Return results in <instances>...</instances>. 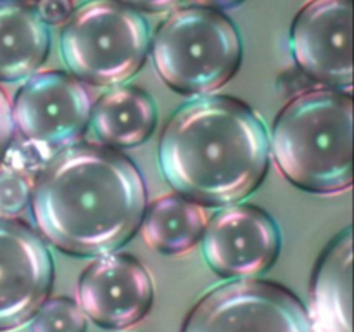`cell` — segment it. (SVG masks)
I'll return each mask as SVG.
<instances>
[{
    "label": "cell",
    "instance_id": "obj_1",
    "mask_svg": "<svg viewBox=\"0 0 354 332\" xmlns=\"http://www.w3.org/2000/svg\"><path fill=\"white\" fill-rule=\"evenodd\" d=\"M30 206L38 234L59 251L104 256L137 234L147 190L142 173L121 152L71 145L41 168Z\"/></svg>",
    "mask_w": 354,
    "mask_h": 332
},
{
    "label": "cell",
    "instance_id": "obj_2",
    "mask_svg": "<svg viewBox=\"0 0 354 332\" xmlns=\"http://www.w3.org/2000/svg\"><path fill=\"white\" fill-rule=\"evenodd\" d=\"M158 161L178 194L203 206H228L265 180L270 135L242 100L201 97L183 104L165 124Z\"/></svg>",
    "mask_w": 354,
    "mask_h": 332
},
{
    "label": "cell",
    "instance_id": "obj_3",
    "mask_svg": "<svg viewBox=\"0 0 354 332\" xmlns=\"http://www.w3.org/2000/svg\"><path fill=\"white\" fill-rule=\"evenodd\" d=\"M270 154L283 176L313 194H339L353 183V99L334 89L294 97L275 118Z\"/></svg>",
    "mask_w": 354,
    "mask_h": 332
},
{
    "label": "cell",
    "instance_id": "obj_4",
    "mask_svg": "<svg viewBox=\"0 0 354 332\" xmlns=\"http://www.w3.org/2000/svg\"><path fill=\"white\" fill-rule=\"evenodd\" d=\"M162 82L182 95H207L230 82L242 64V40L220 10L185 7L156 31L149 47Z\"/></svg>",
    "mask_w": 354,
    "mask_h": 332
},
{
    "label": "cell",
    "instance_id": "obj_5",
    "mask_svg": "<svg viewBox=\"0 0 354 332\" xmlns=\"http://www.w3.org/2000/svg\"><path fill=\"white\" fill-rule=\"evenodd\" d=\"M62 26V61L82 83L120 85L137 75L147 59V21L123 0H88Z\"/></svg>",
    "mask_w": 354,
    "mask_h": 332
},
{
    "label": "cell",
    "instance_id": "obj_6",
    "mask_svg": "<svg viewBox=\"0 0 354 332\" xmlns=\"http://www.w3.org/2000/svg\"><path fill=\"white\" fill-rule=\"evenodd\" d=\"M92 99L75 76L45 71L31 76L14 97V130L41 165L76 144L88 127Z\"/></svg>",
    "mask_w": 354,
    "mask_h": 332
},
{
    "label": "cell",
    "instance_id": "obj_7",
    "mask_svg": "<svg viewBox=\"0 0 354 332\" xmlns=\"http://www.w3.org/2000/svg\"><path fill=\"white\" fill-rule=\"evenodd\" d=\"M182 332H315L299 297L277 282L239 279L197 301Z\"/></svg>",
    "mask_w": 354,
    "mask_h": 332
},
{
    "label": "cell",
    "instance_id": "obj_8",
    "mask_svg": "<svg viewBox=\"0 0 354 332\" xmlns=\"http://www.w3.org/2000/svg\"><path fill=\"white\" fill-rule=\"evenodd\" d=\"M203 255L221 279H258L275 265L282 249L277 221L261 208L228 204L207 220Z\"/></svg>",
    "mask_w": 354,
    "mask_h": 332
},
{
    "label": "cell",
    "instance_id": "obj_9",
    "mask_svg": "<svg viewBox=\"0 0 354 332\" xmlns=\"http://www.w3.org/2000/svg\"><path fill=\"white\" fill-rule=\"evenodd\" d=\"M353 0H308L290 26L297 68L325 89L351 93Z\"/></svg>",
    "mask_w": 354,
    "mask_h": 332
},
{
    "label": "cell",
    "instance_id": "obj_10",
    "mask_svg": "<svg viewBox=\"0 0 354 332\" xmlns=\"http://www.w3.org/2000/svg\"><path fill=\"white\" fill-rule=\"evenodd\" d=\"M54 286V259L38 232L0 216V332L33 318Z\"/></svg>",
    "mask_w": 354,
    "mask_h": 332
},
{
    "label": "cell",
    "instance_id": "obj_11",
    "mask_svg": "<svg viewBox=\"0 0 354 332\" xmlns=\"http://www.w3.org/2000/svg\"><path fill=\"white\" fill-rule=\"evenodd\" d=\"M78 301L85 317L106 331H123L151 311L154 284L137 258L109 252L88 265L78 282Z\"/></svg>",
    "mask_w": 354,
    "mask_h": 332
},
{
    "label": "cell",
    "instance_id": "obj_12",
    "mask_svg": "<svg viewBox=\"0 0 354 332\" xmlns=\"http://www.w3.org/2000/svg\"><path fill=\"white\" fill-rule=\"evenodd\" d=\"M353 237L351 228L335 235L324 249L311 279V315L315 332H353Z\"/></svg>",
    "mask_w": 354,
    "mask_h": 332
},
{
    "label": "cell",
    "instance_id": "obj_13",
    "mask_svg": "<svg viewBox=\"0 0 354 332\" xmlns=\"http://www.w3.org/2000/svg\"><path fill=\"white\" fill-rule=\"evenodd\" d=\"M158 124V107L138 86L120 85L92 106L88 127L107 147L131 149L144 144Z\"/></svg>",
    "mask_w": 354,
    "mask_h": 332
},
{
    "label": "cell",
    "instance_id": "obj_14",
    "mask_svg": "<svg viewBox=\"0 0 354 332\" xmlns=\"http://www.w3.org/2000/svg\"><path fill=\"white\" fill-rule=\"evenodd\" d=\"M50 33L35 9L21 2L0 3V82L26 80L47 61Z\"/></svg>",
    "mask_w": 354,
    "mask_h": 332
},
{
    "label": "cell",
    "instance_id": "obj_15",
    "mask_svg": "<svg viewBox=\"0 0 354 332\" xmlns=\"http://www.w3.org/2000/svg\"><path fill=\"white\" fill-rule=\"evenodd\" d=\"M207 220L203 204L182 194H169L145 208L140 228L147 246L162 255L176 256L199 244Z\"/></svg>",
    "mask_w": 354,
    "mask_h": 332
},
{
    "label": "cell",
    "instance_id": "obj_16",
    "mask_svg": "<svg viewBox=\"0 0 354 332\" xmlns=\"http://www.w3.org/2000/svg\"><path fill=\"white\" fill-rule=\"evenodd\" d=\"M45 166V165H44ZM41 163L23 147L7 151L0 163V214L14 216L30 206Z\"/></svg>",
    "mask_w": 354,
    "mask_h": 332
},
{
    "label": "cell",
    "instance_id": "obj_17",
    "mask_svg": "<svg viewBox=\"0 0 354 332\" xmlns=\"http://www.w3.org/2000/svg\"><path fill=\"white\" fill-rule=\"evenodd\" d=\"M31 332H86V317L69 297H47L31 318Z\"/></svg>",
    "mask_w": 354,
    "mask_h": 332
},
{
    "label": "cell",
    "instance_id": "obj_18",
    "mask_svg": "<svg viewBox=\"0 0 354 332\" xmlns=\"http://www.w3.org/2000/svg\"><path fill=\"white\" fill-rule=\"evenodd\" d=\"M35 3V12L47 26H62L75 12L73 0H37Z\"/></svg>",
    "mask_w": 354,
    "mask_h": 332
},
{
    "label": "cell",
    "instance_id": "obj_19",
    "mask_svg": "<svg viewBox=\"0 0 354 332\" xmlns=\"http://www.w3.org/2000/svg\"><path fill=\"white\" fill-rule=\"evenodd\" d=\"M14 131L16 130H14L12 121V106H10L6 92L0 89V163L12 145Z\"/></svg>",
    "mask_w": 354,
    "mask_h": 332
},
{
    "label": "cell",
    "instance_id": "obj_20",
    "mask_svg": "<svg viewBox=\"0 0 354 332\" xmlns=\"http://www.w3.org/2000/svg\"><path fill=\"white\" fill-rule=\"evenodd\" d=\"M180 2H182V0H128V3H130L131 7L151 14L165 12V10H169L171 7L178 6Z\"/></svg>",
    "mask_w": 354,
    "mask_h": 332
},
{
    "label": "cell",
    "instance_id": "obj_21",
    "mask_svg": "<svg viewBox=\"0 0 354 332\" xmlns=\"http://www.w3.org/2000/svg\"><path fill=\"white\" fill-rule=\"evenodd\" d=\"M197 7H204V9L211 10H230L235 7L242 6L245 0H192Z\"/></svg>",
    "mask_w": 354,
    "mask_h": 332
},
{
    "label": "cell",
    "instance_id": "obj_22",
    "mask_svg": "<svg viewBox=\"0 0 354 332\" xmlns=\"http://www.w3.org/2000/svg\"><path fill=\"white\" fill-rule=\"evenodd\" d=\"M17 2H21V3H30V2H37V0H17Z\"/></svg>",
    "mask_w": 354,
    "mask_h": 332
}]
</instances>
